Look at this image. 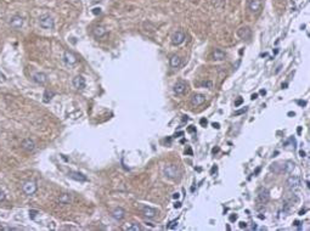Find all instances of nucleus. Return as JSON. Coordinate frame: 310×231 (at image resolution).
Listing matches in <instances>:
<instances>
[{"label":"nucleus","mask_w":310,"mask_h":231,"mask_svg":"<svg viewBox=\"0 0 310 231\" xmlns=\"http://www.w3.org/2000/svg\"><path fill=\"white\" fill-rule=\"evenodd\" d=\"M163 174L169 179H175L180 175V169L176 164H168L163 168Z\"/></svg>","instance_id":"1"},{"label":"nucleus","mask_w":310,"mask_h":231,"mask_svg":"<svg viewBox=\"0 0 310 231\" xmlns=\"http://www.w3.org/2000/svg\"><path fill=\"white\" fill-rule=\"evenodd\" d=\"M39 24L44 29H52L55 26V22L50 15H43L39 17Z\"/></svg>","instance_id":"2"},{"label":"nucleus","mask_w":310,"mask_h":231,"mask_svg":"<svg viewBox=\"0 0 310 231\" xmlns=\"http://www.w3.org/2000/svg\"><path fill=\"white\" fill-rule=\"evenodd\" d=\"M22 190H23V192L26 193V195H29V196H31V195H34V193L37 192V190H38L37 183L33 181V180H28V181H26V183L23 184Z\"/></svg>","instance_id":"3"},{"label":"nucleus","mask_w":310,"mask_h":231,"mask_svg":"<svg viewBox=\"0 0 310 231\" xmlns=\"http://www.w3.org/2000/svg\"><path fill=\"white\" fill-rule=\"evenodd\" d=\"M286 185H287V187L291 189V190H297V189H299L300 185H302V179H300L299 176L292 175V176H290V178L287 179Z\"/></svg>","instance_id":"4"},{"label":"nucleus","mask_w":310,"mask_h":231,"mask_svg":"<svg viewBox=\"0 0 310 231\" xmlns=\"http://www.w3.org/2000/svg\"><path fill=\"white\" fill-rule=\"evenodd\" d=\"M237 36H238L241 39H243V40H247V39L251 38V36H252V31H251V28H249V27L243 26V27H240V28L237 29Z\"/></svg>","instance_id":"5"},{"label":"nucleus","mask_w":310,"mask_h":231,"mask_svg":"<svg viewBox=\"0 0 310 231\" xmlns=\"http://www.w3.org/2000/svg\"><path fill=\"white\" fill-rule=\"evenodd\" d=\"M21 146H22V149L23 150H26L27 152H34V150H36V142L32 140V139H24L23 141H22V144H21Z\"/></svg>","instance_id":"6"},{"label":"nucleus","mask_w":310,"mask_h":231,"mask_svg":"<svg viewBox=\"0 0 310 231\" xmlns=\"http://www.w3.org/2000/svg\"><path fill=\"white\" fill-rule=\"evenodd\" d=\"M248 9L253 14H259L262 10V0H249L248 1Z\"/></svg>","instance_id":"7"},{"label":"nucleus","mask_w":310,"mask_h":231,"mask_svg":"<svg viewBox=\"0 0 310 231\" xmlns=\"http://www.w3.org/2000/svg\"><path fill=\"white\" fill-rule=\"evenodd\" d=\"M186 90H187V85L184 82H178V83H175L174 86H173V91H174L176 95H181Z\"/></svg>","instance_id":"8"},{"label":"nucleus","mask_w":310,"mask_h":231,"mask_svg":"<svg viewBox=\"0 0 310 231\" xmlns=\"http://www.w3.org/2000/svg\"><path fill=\"white\" fill-rule=\"evenodd\" d=\"M204 101H206V96H204L203 94H195V95H192V97H191V105L195 106V107H196V106L203 105Z\"/></svg>","instance_id":"9"},{"label":"nucleus","mask_w":310,"mask_h":231,"mask_svg":"<svg viewBox=\"0 0 310 231\" xmlns=\"http://www.w3.org/2000/svg\"><path fill=\"white\" fill-rule=\"evenodd\" d=\"M73 86L78 89V90H83L85 86H86V82H85V79L84 77H82V76H77V77L73 79Z\"/></svg>","instance_id":"10"},{"label":"nucleus","mask_w":310,"mask_h":231,"mask_svg":"<svg viewBox=\"0 0 310 231\" xmlns=\"http://www.w3.org/2000/svg\"><path fill=\"white\" fill-rule=\"evenodd\" d=\"M10 26L14 28V29H19V28H22V26H23V19L19 16V15H16V16H14L12 19H10Z\"/></svg>","instance_id":"11"},{"label":"nucleus","mask_w":310,"mask_h":231,"mask_svg":"<svg viewBox=\"0 0 310 231\" xmlns=\"http://www.w3.org/2000/svg\"><path fill=\"white\" fill-rule=\"evenodd\" d=\"M185 34L182 33V32H175L174 34L172 36V43L174 44V45H180V44H182L184 43V40H185Z\"/></svg>","instance_id":"12"},{"label":"nucleus","mask_w":310,"mask_h":231,"mask_svg":"<svg viewBox=\"0 0 310 231\" xmlns=\"http://www.w3.org/2000/svg\"><path fill=\"white\" fill-rule=\"evenodd\" d=\"M270 200V193L266 189H260L258 192V201L260 203H266Z\"/></svg>","instance_id":"13"},{"label":"nucleus","mask_w":310,"mask_h":231,"mask_svg":"<svg viewBox=\"0 0 310 231\" xmlns=\"http://www.w3.org/2000/svg\"><path fill=\"white\" fill-rule=\"evenodd\" d=\"M141 212L147 218H155L156 214H157V211H156L155 208L150 207V206H142L141 207Z\"/></svg>","instance_id":"14"},{"label":"nucleus","mask_w":310,"mask_h":231,"mask_svg":"<svg viewBox=\"0 0 310 231\" xmlns=\"http://www.w3.org/2000/svg\"><path fill=\"white\" fill-rule=\"evenodd\" d=\"M63 61H65L66 65L71 66V65H74L77 62V57L71 51H65V54H63Z\"/></svg>","instance_id":"15"},{"label":"nucleus","mask_w":310,"mask_h":231,"mask_svg":"<svg viewBox=\"0 0 310 231\" xmlns=\"http://www.w3.org/2000/svg\"><path fill=\"white\" fill-rule=\"evenodd\" d=\"M68 176H69L71 179L76 180V181H82V183L88 180V178H86L84 174L79 173V172H69V173H68Z\"/></svg>","instance_id":"16"},{"label":"nucleus","mask_w":310,"mask_h":231,"mask_svg":"<svg viewBox=\"0 0 310 231\" xmlns=\"http://www.w3.org/2000/svg\"><path fill=\"white\" fill-rule=\"evenodd\" d=\"M33 80L37 83V84H45L46 83V80H48V77H46V74L45 73H43V72H38V73H36L34 76H33Z\"/></svg>","instance_id":"17"},{"label":"nucleus","mask_w":310,"mask_h":231,"mask_svg":"<svg viewBox=\"0 0 310 231\" xmlns=\"http://www.w3.org/2000/svg\"><path fill=\"white\" fill-rule=\"evenodd\" d=\"M294 167H295L294 162H292V161H287V162L282 163V172H283V173H288V174H290V173H292V172H293Z\"/></svg>","instance_id":"18"},{"label":"nucleus","mask_w":310,"mask_h":231,"mask_svg":"<svg viewBox=\"0 0 310 231\" xmlns=\"http://www.w3.org/2000/svg\"><path fill=\"white\" fill-rule=\"evenodd\" d=\"M93 33H94V36H95L96 38H102V37H105V36H106L107 31H106V28H105V27H102V26H97V27L94 28Z\"/></svg>","instance_id":"19"},{"label":"nucleus","mask_w":310,"mask_h":231,"mask_svg":"<svg viewBox=\"0 0 310 231\" xmlns=\"http://www.w3.org/2000/svg\"><path fill=\"white\" fill-rule=\"evenodd\" d=\"M112 216H113L116 220H122V219L125 216V211H124L123 208L118 207V208H116V209L112 212Z\"/></svg>","instance_id":"20"},{"label":"nucleus","mask_w":310,"mask_h":231,"mask_svg":"<svg viewBox=\"0 0 310 231\" xmlns=\"http://www.w3.org/2000/svg\"><path fill=\"white\" fill-rule=\"evenodd\" d=\"M225 57H226L225 51H223L220 49H215L213 51V58L215 61H223V60H225Z\"/></svg>","instance_id":"21"},{"label":"nucleus","mask_w":310,"mask_h":231,"mask_svg":"<svg viewBox=\"0 0 310 231\" xmlns=\"http://www.w3.org/2000/svg\"><path fill=\"white\" fill-rule=\"evenodd\" d=\"M71 201H72V197H71V195H68V193H63V195H61L60 196V198H58V203L60 204H69L71 203Z\"/></svg>","instance_id":"22"},{"label":"nucleus","mask_w":310,"mask_h":231,"mask_svg":"<svg viewBox=\"0 0 310 231\" xmlns=\"http://www.w3.org/2000/svg\"><path fill=\"white\" fill-rule=\"evenodd\" d=\"M180 65H181V58H180V56L173 55V56L170 57V66H172L173 68H178Z\"/></svg>","instance_id":"23"},{"label":"nucleus","mask_w":310,"mask_h":231,"mask_svg":"<svg viewBox=\"0 0 310 231\" xmlns=\"http://www.w3.org/2000/svg\"><path fill=\"white\" fill-rule=\"evenodd\" d=\"M54 93L52 91H50V90H45L44 91V102H49L52 97H54Z\"/></svg>","instance_id":"24"},{"label":"nucleus","mask_w":310,"mask_h":231,"mask_svg":"<svg viewBox=\"0 0 310 231\" xmlns=\"http://www.w3.org/2000/svg\"><path fill=\"white\" fill-rule=\"evenodd\" d=\"M124 230H127V231H137V230H141V228H140V225H137V224H134V223H132L130 225L125 226V228H124Z\"/></svg>","instance_id":"25"},{"label":"nucleus","mask_w":310,"mask_h":231,"mask_svg":"<svg viewBox=\"0 0 310 231\" xmlns=\"http://www.w3.org/2000/svg\"><path fill=\"white\" fill-rule=\"evenodd\" d=\"M292 211V206H291V203H288L287 201L283 203V213H286L287 215H288V213L291 212Z\"/></svg>","instance_id":"26"},{"label":"nucleus","mask_w":310,"mask_h":231,"mask_svg":"<svg viewBox=\"0 0 310 231\" xmlns=\"http://www.w3.org/2000/svg\"><path fill=\"white\" fill-rule=\"evenodd\" d=\"M201 86H202V88H208V89H211V88L213 86V83H212L211 80H203V82H201Z\"/></svg>","instance_id":"27"},{"label":"nucleus","mask_w":310,"mask_h":231,"mask_svg":"<svg viewBox=\"0 0 310 231\" xmlns=\"http://www.w3.org/2000/svg\"><path fill=\"white\" fill-rule=\"evenodd\" d=\"M178 226V220H174V221H172L168 226H167V229H169V230H173V229H175Z\"/></svg>","instance_id":"28"},{"label":"nucleus","mask_w":310,"mask_h":231,"mask_svg":"<svg viewBox=\"0 0 310 231\" xmlns=\"http://www.w3.org/2000/svg\"><path fill=\"white\" fill-rule=\"evenodd\" d=\"M39 214L38 211H34V209H32V211H29V216H31V219H34L37 215Z\"/></svg>","instance_id":"29"},{"label":"nucleus","mask_w":310,"mask_h":231,"mask_svg":"<svg viewBox=\"0 0 310 231\" xmlns=\"http://www.w3.org/2000/svg\"><path fill=\"white\" fill-rule=\"evenodd\" d=\"M247 110H248V108H247V107H245V108H242V110L235 111V113H233V115H235V116H240V115H242V113H245V112H246Z\"/></svg>","instance_id":"30"},{"label":"nucleus","mask_w":310,"mask_h":231,"mask_svg":"<svg viewBox=\"0 0 310 231\" xmlns=\"http://www.w3.org/2000/svg\"><path fill=\"white\" fill-rule=\"evenodd\" d=\"M242 102H243V99H242V97H238V99L235 101V107H238L240 105H242Z\"/></svg>","instance_id":"31"},{"label":"nucleus","mask_w":310,"mask_h":231,"mask_svg":"<svg viewBox=\"0 0 310 231\" xmlns=\"http://www.w3.org/2000/svg\"><path fill=\"white\" fill-rule=\"evenodd\" d=\"M199 124H201L202 127H204V128H206V127H207V124H208V122H207V119H206V118H201V119H199Z\"/></svg>","instance_id":"32"},{"label":"nucleus","mask_w":310,"mask_h":231,"mask_svg":"<svg viewBox=\"0 0 310 231\" xmlns=\"http://www.w3.org/2000/svg\"><path fill=\"white\" fill-rule=\"evenodd\" d=\"M5 198H6V195H5V192L0 189V202H1V201H5Z\"/></svg>","instance_id":"33"},{"label":"nucleus","mask_w":310,"mask_h":231,"mask_svg":"<svg viewBox=\"0 0 310 231\" xmlns=\"http://www.w3.org/2000/svg\"><path fill=\"white\" fill-rule=\"evenodd\" d=\"M93 14H94V15H100V14H101V9H100V7L93 9Z\"/></svg>","instance_id":"34"},{"label":"nucleus","mask_w":310,"mask_h":231,"mask_svg":"<svg viewBox=\"0 0 310 231\" xmlns=\"http://www.w3.org/2000/svg\"><path fill=\"white\" fill-rule=\"evenodd\" d=\"M187 132H189V133H196V127H192V125L189 127V128H187Z\"/></svg>","instance_id":"35"},{"label":"nucleus","mask_w":310,"mask_h":231,"mask_svg":"<svg viewBox=\"0 0 310 231\" xmlns=\"http://www.w3.org/2000/svg\"><path fill=\"white\" fill-rule=\"evenodd\" d=\"M235 220H237V215L236 214H231L230 215V221H235Z\"/></svg>","instance_id":"36"},{"label":"nucleus","mask_w":310,"mask_h":231,"mask_svg":"<svg viewBox=\"0 0 310 231\" xmlns=\"http://www.w3.org/2000/svg\"><path fill=\"white\" fill-rule=\"evenodd\" d=\"M240 228H241V229H246V228H247V224L243 223V221H241V223H240Z\"/></svg>","instance_id":"37"},{"label":"nucleus","mask_w":310,"mask_h":231,"mask_svg":"<svg viewBox=\"0 0 310 231\" xmlns=\"http://www.w3.org/2000/svg\"><path fill=\"white\" fill-rule=\"evenodd\" d=\"M216 172H218V167H216V166H214L213 168H212V170H211V173L213 174V173H216Z\"/></svg>","instance_id":"38"},{"label":"nucleus","mask_w":310,"mask_h":231,"mask_svg":"<svg viewBox=\"0 0 310 231\" xmlns=\"http://www.w3.org/2000/svg\"><path fill=\"white\" fill-rule=\"evenodd\" d=\"M212 125H213L215 129H219V128H220V124H219V123H213Z\"/></svg>","instance_id":"39"},{"label":"nucleus","mask_w":310,"mask_h":231,"mask_svg":"<svg viewBox=\"0 0 310 231\" xmlns=\"http://www.w3.org/2000/svg\"><path fill=\"white\" fill-rule=\"evenodd\" d=\"M297 102H298V105H300V106H305V105H307L305 101H297Z\"/></svg>","instance_id":"40"},{"label":"nucleus","mask_w":310,"mask_h":231,"mask_svg":"<svg viewBox=\"0 0 310 231\" xmlns=\"http://www.w3.org/2000/svg\"><path fill=\"white\" fill-rule=\"evenodd\" d=\"M293 225H294V226H298V228L300 229V221H298V220H297V221H294V224H293Z\"/></svg>","instance_id":"41"},{"label":"nucleus","mask_w":310,"mask_h":231,"mask_svg":"<svg viewBox=\"0 0 310 231\" xmlns=\"http://www.w3.org/2000/svg\"><path fill=\"white\" fill-rule=\"evenodd\" d=\"M185 153H187V154H190V156H192V150H191V149H187V150L185 151Z\"/></svg>","instance_id":"42"},{"label":"nucleus","mask_w":310,"mask_h":231,"mask_svg":"<svg viewBox=\"0 0 310 231\" xmlns=\"http://www.w3.org/2000/svg\"><path fill=\"white\" fill-rule=\"evenodd\" d=\"M299 156H300V157H303V158H304V157H305V152H304V151H303V150H300V151H299Z\"/></svg>","instance_id":"43"},{"label":"nucleus","mask_w":310,"mask_h":231,"mask_svg":"<svg viewBox=\"0 0 310 231\" xmlns=\"http://www.w3.org/2000/svg\"><path fill=\"white\" fill-rule=\"evenodd\" d=\"M180 207H181V203H180V202H176L174 204V208H180Z\"/></svg>","instance_id":"44"},{"label":"nucleus","mask_w":310,"mask_h":231,"mask_svg":"<svg viewBox=\"0 0 310 231\" xmlns=\"http://www.w3.org/2000/svg\"><path fill=\"white\" fill-rule=\"evenodd\" d=\"M281 68H282V66H279V67L276 68V71H275V74H277V73H279V72L281 71Z\"/></svg>","instance_id":"45"},{"label":"nucleus","mask_w":310,"mask_h":231,"mask_svg":"<svg viewBox=\"0 0 310 231\" xmlns=\"http://www.w3.org/2000/svg\"><path fill=\"white\" fill-rule=\"evenodd\" d=\"M179 197H180V195H179V193H178V192H176V193H174V195H173V198H174V200H178V198H179Z\"/></svg>","instance_id":"46"},{"label":"nucleus","mask_w":310,"mask_h":231,"mask_svg":"<svg viewBox=\"0 0 310 231\" xmlns=\"http://www.w3.org/2000/svg\"><path fill=\"white\" fill-rule=\"evenodd\" d=\"M212 152H213V153H216V152H219V147H214L213 150H212Z\"/></svg>","instance_id":"47"},{"label":"nucleus","mask_w":310,"mask_h":231,"mask_svg":"<svg viewBox=\"0 0 310 231\" xmlns=\"http://www.w3.org/2000/svg\"><path fill=\"white\" fill-rule=\"evenodd\" d=\"M251 99H252V100H255V99H258V94H252Z\"/></svg>","instance_id":"48"},{"label":"nucleus","mask_w":310,"mask_h":231,"mask_svg":"<svg viewBox=\"0 0 310 231\" xmlns=\"http://www.w3.org/2000/svg\"><path fill=\"white\" fill-rule=\"evenodd\" d=\"M182 134H184L182 132H179V133H176V134H175V137H179V136H181Z\"/></svg>","instance_id":"49"},{"label":"nucleus","mask_w":310,"mask_h":231,"mask_svg":"<svg viewBox=\"0 0 310 231\" xmlns=\"http://www.w3.org/2000/svg\"><path fill=\"white\" fill-rule=\"evenodd\" d=\"M265 94H266V90H264V89L260 90V95H265Z\"/></svg>","instance_id":"50"},{"label":"nucleus","mask_w":310,"mask_h":231,"mask_svg":"<svg viewBox=\"0 0 310 231\" xmlns=\"http://www.w3.org/2000/svg\"><path fill=\"white\" fill-rule=\"evenodd\" d=\"M297 133H298V134H300V133H302V128H300V127H298V129H297Z\"/></svg>","instance_id":"51"},{"label":"nucleus","mask_w":310,"mask_h":231,"mask_svg":"<svg viewBox=\"0 0 310 231\" xmlns=\"http://www.w3.org/2000/svg\"><path fill=\"white\" fill-rule=\"evenodd\" d=\"M287 85H288V84H287V83H285V84H282V89H286V88H287Z\"/></svg>","instance_id":"52"},{"label":"nucleus","mask_w":310,"mask_h":231,"mask_svg":"<svg viewBox=\"0 0 310 231\" xmlns=\"http://www.w3.org/2000/svg\"><path fill=\"white\" fill-rule=\"evenodd\" d=\"M304 213H305V209H302V211H300V212H299V215H303V214H304Z\"/></svg>","instance_id":"53"},{"label":"nucleus","mask_w":310,"mask_h":231,"mask_svg":"<svg viewBox=\"0 0 310 231\" xmlns=\"http://www.w3.org/2000/svg\"><path fill=\"white\" fill-rule=\"evenodd\" d=\"M189 119V117L187 116H184V118H182V120H187Z\"/></svg>","instance_id":"54"},{"label":"nucleus","mask_w":310,"mask_h":231,"mask_svg":"<svg viewBox=\"0 0 310 231\" xmlns=\"http://www.w3.org/2000/svg\"><path fill=\"white\" fill-rule=\"evenodd\" d=\"M288 116H293V117H294L295 113H294V112H288Z\"/></svg>","instance_id":"55"},{"label":"nucleus","mask_w":310,"mask_h":231,"mask_svg":"<svg viewBox=\"0 0 310 231\" xmlns=\"http://www.w3.org/2000/svg\"><path fill=\"white\" fill-rule=\"evenodd\" d=\"M0 78H2V79H5V76H4V74H2V73H1V72H0Z\"/></svg>","instance_id":"56"},{"label":"nucleus","mask_w":310,"mask_h":231,"mask_svg":"<svg viewBox=\"0 0 310 231\" xmlns=\"http://www.w3.org/2000/svg\"><path fill=\"white\" fill-rule=\"evenodd\" d=\"M93 1H94V2H96V1H100V0H93Z\"/></svg>","instance_id":"57"}]
</instances>
